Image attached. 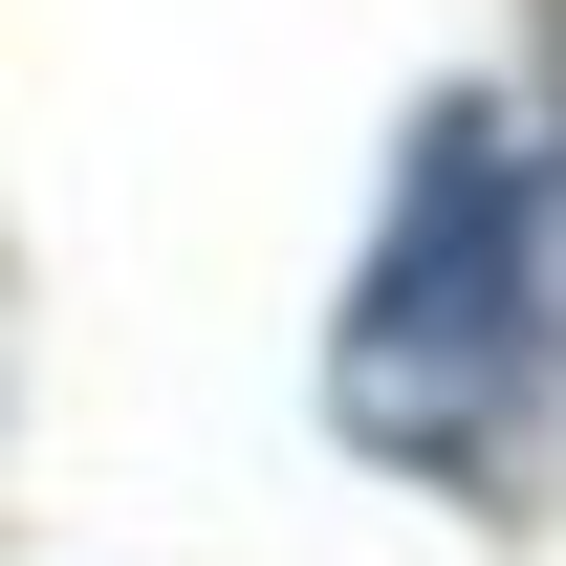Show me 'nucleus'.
I'll return each instance as SVG.
<instances>
[{"instance_id": "f257e3e1", "label": "nucleus", "mask_w": 566, "mask_h": 566, "mask_svg": "<svg viewBox=\"0 0 566 566\" xmlns=\"http://www.w3.org/2000/svg\"><path fill=\"white\" fill-rule=\"evenodd\" d=\"M566 305H545V218H523V132L480 87H436L415 153H392V218H370V283H349V349H327V415L415 480H480L523 458V392H545Z\"/></svg>"}]
</instances>
